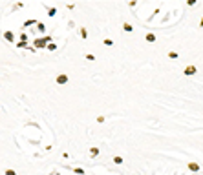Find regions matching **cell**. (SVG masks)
<instances>
[{
  "instance_id": "obj_1",
  "label": "cell",
  "mask_w": 203,
  "mask_h": 175,
  "mask_svg": "<svg viewBox=\"0 0 203 175\" xmlns=\"http://www.w3.org/2000/svg\"><path fill=\"white\" fill-rule=\"evenodd\" d=\"M185 75H187V77L196 75V67H194V66H187V67H185Z\"/></svg>"
},
{
  "instance_id": "obj_2",
  "label": "cell",
  "mask_w": 203,
  "mask_h": 175,
  "mask_svg": "<svg viewBox=\"0 0 203 175\" xmlns=\"http://www.w3.org/2000/svg\"><path fill=\"white\" fill-rule=\"evenodd\" d=\"M55 80H57V84H66V82H68V75H64V73H62V75H59Z\"/></svg>"
},
{
  "instance_id": "obj_3",
  "label": "cell",
  "mask_w": 203,
  "mask_h": 175,
  "mask_svg": "<svg viewBox=\"0 0 203 175\" xmlns=\"http://www.w3.org/2000/svg\"><path fill=\"white\" fill-rule=\"evenodd\" d=\"M188 170H190V171H199V164H196V162H188Z\"/></svg>"
},
{
  "instance_id": "obj_4",
  "label": "cell",
  "mask_w": 203,
  "mask_h": 175,
  "mask_svg": "<svg viewBox=\"0 0 203 175\" xmlns=\"http://www.w3.org/2000/svg\"><path fill=\"white\" fill-rule=\"evenodd\" d=\"M123 27H124V31H128V33H132V31H134V27L128 24V22H124V24H123Z\"/></svg>"
},
{
  "instance_id": "obj_5",
  "label": "cell",
  "mask_w": 203,
  "mask_h": 175,
  "mask_svg": "<svg viewBox=\"0 0 203 175\" xmlns=\"http://www.w3.org/2000/svg\"><path fill=\"white\" fill-rule=\"evenodd\" d=\"M146 40H148V42H154V40H156V35H152V33H146Z\"/></svg>"
},
{
  "instance_id": "obj_6",
  "label": "cell",
  "mask_w": 203,
  "mask_h": 175,
  "mask_svg": "<svg viewBox=\"0 0 203 175\" xmlns=\"http://www.w3.org/2000/svg\"><path fill=\"white\" fill-rule=\"evenodd\" d=\"M97 153H99V148H91V150H90V155H91V157H95Z\"/></svg>"
},
{
  "instance_id": "obj_7",
  "label": "cell",
  "mask_w": 203,
  "mask_h": 175,
  "mask_svg": "<svg viewBox=\"0 0 203 175\" xmlns=\"http://www.w3.org/2000/svg\"><path fill=\"white\" fill-rule=\"evenodd\" d=\"M113 162L115 164H123V157H113Z\"/></svg>"
},
{
  "instance_id": "obj_8",
  "label": "cell",
  "mask_w": 203,
  "mask_h": 175,
  "mask_svg": "<svg viewBox=\"0 0 203 175\" xmlns=\"http://www.w3.org/2000/svg\"><path fill=\"white\" fill-rule=\"evenodd\" d=\"M81 37H83V38H88V33H86V29H81Z\"/></svg>"
},
{
  "instance_id": "obj_9",
  "label": "cell",
  "mask_w": 203,
  "mask_h": 175,
  "mask_svg": "<svg viewBox=\"0 0 203 175\" xmlns=\"http://www.w3.org/2000/svg\"><path fill=\"white\" fill-rule=\"evenodd\" d=\"M168 57H170V58H178V53H176V51H170Z\"/></svg>"
},
{
  "instance_id": "obj_10",
  "label": "cell",
  "mask_w": 203,
  "mask_h": 175,
  "mask_svg": "<svg viewBox=\"0 0 203 175\" xmlns=\"http://www.w3.org/2000/svg\"><path fill=\"white\" fill-rule=\"evenodd\" d=\"M6 38H8V40H15V38H13V33H9V31L6 33Z\"/></svg>"
},
{
  "instance_id": "obj_11",
  "label": "cell",
  "mask_w": 203,
  "mask_h": 175,
  "mask_svg": "<svg viewBox=\"0 0 203 175\" xmlns=\"http://www.w3.org/2000/svg\"><path fill=\"white\" fill-rule=\"evenodd\" d=\"M48 49H50V51H55V49H57V46H55V44H50V46H48Z\"/></svg>"
},
{
  "instance_id": "obj_12",
  "label": "cell",
  "mask_w": 203,
  "mask_h": 175,
  "mask_svg": "<svg viewBox=\"0 0 203 175\" xmlns=\"http://www.w3.org/2000/svg\"><path fill=\"white\" fill-rule=\"evenodd\" d=\"M6 175H17V171H13V170H6Z\"/></svg>"
}]
</instances>
